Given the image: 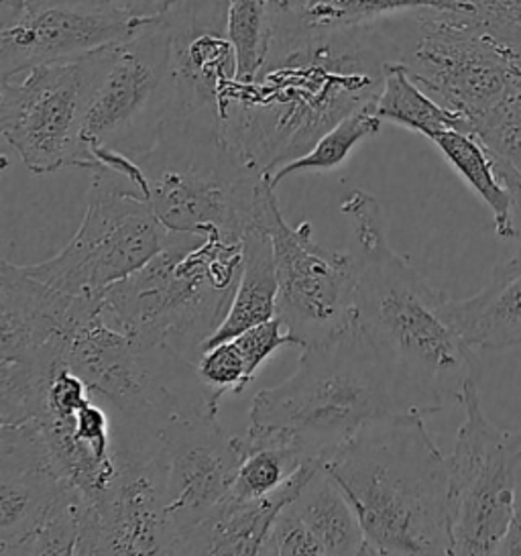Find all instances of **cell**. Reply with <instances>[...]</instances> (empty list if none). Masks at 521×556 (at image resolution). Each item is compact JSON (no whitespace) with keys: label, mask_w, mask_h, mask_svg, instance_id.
Wrapping results in <instances>:
<instances>
[{"label":"cell","mask_w":521,"mask_h":556,"mask_svg":"<svg viewBox=\"0 0 521 556\" xmlns=\"http://www.w3.org/2000/svg\"><path fill=\"white\" fill-rule=\"evenodd\" d=\"M149 18L132 15L118 0L25 2L18 13L2 18L0 80L125 43Z\"/></svg>","instance_id":"9a60e30c"},{"label":"cell","mask_w":521,"mask_h":556,"mask_svg":"<svg viewBox=\"0 0 521 556\" xmlns=\"http://www.w3.org/2000/svg\"><path fill=\"white\" fill-rule=\"evenodd\" d=\"M167 235L145 194L127 176L97 165L78 232L58 255L23 269L65 294L102 298L151 262Z\"/></svg>","instance_id":"9c48e42d"},{"label":"cell","mask_w":521,"mask_h":556,"mask_svg":"<svg viewBox=\"0 0 521 556\" xmlns=\"http://www.w3.org/2000/svg\"><path fill=\"white\" fill-rule=\"evenodd\" d=\"M109 51L35 66L0 80L2 137L31 174L97 167L86 141V106Z\"/></svg>","instance_id":"30bf717a"},{"label":"cell","mask_w":521,"mask_h":556,"mask_svg":"<svg viewBox=\"0 0 521 556\" xmlns=\"http://www.w3.org/2000/svg\"><path fill=\"white\" fill-rule=\"evenodd\" d=\"M288 506L308 530L318 556L365 555V532L357 511L328 475L325 463Z\"/></svg>","instance_id":"603a6c76"},{"label":"cell","mask_w":521,"mask_h":556,"mask_svg":"<svg viewBox=\"0 0 521 556\" xmlns=\"http://www.w3.org/2000/svg\"><path fill=\"white\" fill-rule=\"evenodd\" d=\"M381 125L383 121L374 115V104L360 109L357 113L342 118L339 125H334L330 131L325 132L308 153L277 167L276 172L269 176V180L277 188L279 181L285 180L292 174L334 169L348 160V155L360 141L381 131Z\"/></svg>","instance_id":"484cf974"},{"label":"cell","mask_w":521,"mask_h":556,"mask_svg":"<svg viewBox=\"0 0 521 556\" xmlns=\"http://www.w3.org/2000/svg\"><path fill=\"white\" fill-rule=\"evenodd\" d=\"M165 15L171 29L178 115L220 113L223 94L237 83V53L227 35L228 0H176Z\"/></svg>","instance_id":"d6986e66"},{"label":"cell","mask_w":521,"mask_h":556,"mask_svg":"<svg viewBox=\"0 0 521 556\" xmlns=\"http://www.w3.org/2000/svg\"><path fill=\"white\" fill-rule=\"evenodd\" d=\"M102 300L65 294L23 265L0 263V363L65 357L69 339L102 312Z\"/></svg>","instance_id":"ac0fdd59"},{"label":"cell","mask_w":521,"mask_h":556,"mask_svg":"<svg viewBox=\"0 0 521 556\" xmlns=\"http://www.w3.org/2000/svg\"><path fill=\"white\" fill-rule=\"evenodd\" d=\"M267 2L276 9H292L293 7L292 0H267Z\"/></svg>","instance_id":"d590c367"},{"label":"cell","mask_w":521,"mask_h":556,"mask_svg":"<svg viewBox=\"0 0 521 556\" xmlns=\"http://www.w3.org/2000/svg\"><path fill=\"white\" fill-rule=\"evenodd\" d=\"M390 25V23H387ZM397 62L428 97L467 123L521 88V58L467 13L422 9L390 27Z\"/></svg>","instance_id":"ba28073f"},{"label":"cell","mask_w":521,"mask_h":556,"mask_svg":"<svg viewBox=\"0 0 521 556\" xmlns=\"http://www.w3.org/2000/svg\"><path fill=\"white\" fill-rule=\"evenodd\" d=\"M277 294L279 283L271 237L267 230L253 225L244 232L243 271L228 306L227 316L204 343V351L214 344L234 339L249 328L274 320L277 316Z\"/></svg>","instance_id":"7402d4cb"},{"label":"cell","mask_w":521,"mask_h":556,"mask_svg":"<svg viewBox=\"0 0 521 556\" xmlns=\"http://www.w3.org/2000/svg\"><path fill=\"white\" fill-rule=\"evenodd\" d=\"M318 467H322L320 460H309L288 483L263 497L228 495L206 520L179 540L176 555H259L277 514L302 491Z\"/></svg>","instance_id":"ffe728a7"},{"label":"cell","mask_w":521,"mask_h":556,"mask_svg":"<svg viewBox=\"0 0 521 556\" xmlns=\"http://www.w3.org/2000/svg\"><path fill=\"white\" fill-rule=\"evenodd\" d=\"M460 404L465 422L448 457L453 555H499L521 483V428L488 420L479 381L467 386Z\"/></svg>","instance_id":"4fadbf2b"},{"label":"cell","mask_w":521,"mask_h":556,"mask_svg":"<svg viewBox=\"0 0 521 556\" xmlns=\"http://www.w3.org/2000/svg\"><path fill=\"white\" fill-rule=\"evenodd\" d=\"M78 497L35 420L0 425V555H27L37 534Z\"/></svg>","instance_id":"e0dca14e"},{"label":"cell","mask_w":521,"mask_h":556,"mask_svg":"<svg viewBox=\"0 0 521 556\" xmlns=\"http://www.w3.org/2000/svg\"><path fill=\"white\" fill-rule=\"evenodd\" d=\"M176 0H118L120 7H125L129 13L137 17H157L171 9Z\"/></svg>","instance_id":"836d02e7"},{"label":"cell","mask_w":521,"mask_h":556,"mask_svg":"<svg viewBox=\"0 0 521 556\" xmlns=\"http://www.w3.org/2000/svg\"><path fill=\"white\" fill-rule=\"evenodd\" d=\"M325 469L357 511L365 555H453L448 458L423 414L365 426Z\"/></svg>","instance_id":"3957f363"},{"label":"cell","mask_w":521,"mask_h":556,"mask_svg":"<svg viewBox=\"0 0 521 556\" xmlns=\"http://www.w3.org/2000/svg\"><path fill=\"white\" fill-rule=\"evenodd\" d=\"M304 15L325 27H353L383 21L395 13L422 9L469 13L467 0H304Z\"/></svg>","instance_id":"4316f807"},{"label":"cell","mask_w":521,"mask_h":556,"mask_svg":"<svg viewBox=\"0 0 521 556\" xmlns=\"http://www.w3.org/2000/svg\"><path fill=\"white\" fill-rule=\"evenodd\" d=\"M162 442L169 528L167 555H176L179 540L230 495L243 448L239 437L227 434L214 412L174 420L163 428Z\"/></svg>","instance_id":"2e32d148"},{"label":"cell","mask_w":521,"mask_h":556,"mask_svg":"<svg viewBox=\"0 0 521 556\" xmlns=\"http://www.w3.org/2000/svg\"><path fill=\"white\" fill-rule=\"evenodd\" d=\"M239 442L243 448V460L230 490L232 497L253 500L269 495L309 463L308 458L285 446L249 444L241 437Z\"/></svg>","instance_id":"f1b7e54d"},{"label":"cell","mask_w":521,"mask_h":556,"mask_svg":"<svg viewBox=\"0 0 521 556\" xmlns=\"http://www.w3.org/2000/svg\"><path fill=\"white\" fill-rule=\"evenodd\" d=\"M357 243L355 327L385 363L407 404L423 416L462 400L481 363L448 318L450 295L436 290L385 237L379 200L355 190L341 202Z\"/></svg>","instance_id":"7a4b0ae2"},{"label":"cell","mask_w":521,"mask_h":556,"mask_svg":"<svg viewBox=\"0 0 521 556\" xmlns=\"http://www.w3.org/2000/svg\"><path fill=\"white\" fill-rule=\"evenodd\" d=\"M25 0H0V18L11 17L23 9Z\"/></svg>","instance_id":"e575fe53"},{"label":"cell","mask_w":521,"mask_h":556,"mask_svg":"<svg viewBox=\"0 0 521 556\" xmlns=\"http://www.w3.org/2000/svg\"><path fill=\"white\" fill-rule=\"evenodd\" d=\"M114 418L118 471L97 502H81L78 555H167L162 437Z\"/></svg>","instance_id":"5bb4252c"},{"label":"cell","mask_w":521,"mask_h":556,"mask_svg":"<svg viewBox=\"0 0 521 556\" xmlns=\"http://www.w3.org/2000/svg\"><path fill=\"white\" fill-rule=\"evenodd\" d=\"M493 157L495 172L509 194V220H511V239L521 241V172L504 160Z\"/></svg>","instance_id":"1f68e13d"},{"label":"cell","mask_w":521,"mask_h":556,"mask_svg":"<svg viewBox=\"0 0 521 556\" xmlns=\"http://www.w3.org/2000/svg\"><path fill=\"white\" fill-rule=\"evenodd\" d=\"M397 43L377 27H325L302 4L271 7V39L253 83L232 84L220 99L228 148L253 172L271 176L360 109L374 104Z\"/></svg>","instance_id":"6da1fadb"},{"label":"cell","mask_w":521,"mask_h":556,"mask_svg":"<svg viewBox=\"0 0 521 556\" xmlns=\"http://www.w3.org/2000/svg\"><path fill=\"white\" fill-rule=\"evenodd\" d=\"M132 160L141 167L139 190L169 232H223L243 241L255 225L267 176L228 148L218 111L174 118L157 143Z\"/></svg>","instance_id":"8992f818"},{"label":"cell","mask_w":521,"mask_h":556,"mask_svg":"<svg viewBox=\"0 0 521 556\" xmlns=\"http://www.w3.org/2000/svg\"><path fill=\"white\" fill-rule=\"evenodd\" d=\"M416 409L353 325L326 343L304 346L295 374L253 397L243 439L325 463L365 426Z\"/></svg>","instance_id":"277c9868"},{"label":"cell","mask_w":521,"mask_h":556,"mask_svg":"<svg viewBox=\"0 0 521 556\" xmlns=\"http://www.w3.org/2000/svg\"><path fill=\"white\" fill-rule=\"evenodd\" d=\"M243 271V241L223 232H169L162 251L102 300L104 318L181 357H202L223 325Z\"/></svg>","instance_id":"5b68a950"},{"label":"cell","mask_w":521,"mask_h":556,"mask_svg":"<svg viewBox=\"0 0 521 556\" xmlns=\"http://www.w3.org/2000/svg\"><path fill=\"white\" fill-rule=\"evenodd\" d=\"M198 376L208 388L214 406L220 409V402L228 393H243L253 377L249 376L246 363L234 341L214 344L202 353L195 363Z\"/></svg>","instance_id":"4dcf8cb0"},{"label":"cell","mask_w":521,"mask_h":556,"mask_svg":"<svg viewBox=\"0 0 521 556\" xmlns=\"http://www.w3.org/2000/svg\"><path fill=\"white\" fill-rule=\"evenodd\" d=\"M227 35L237 53V80L253 83L269 50L271 4L267 0H228Z\"/></svg>","instance_id":"83f0119b"},{"label":"cell","mask_w":521,"mask_h":556,"mask_svg":"<svg viewBox=\"0 0 521 556\" xmlns=\"http://www.w3.org/2000/svg\"><path fill=\"white\" fill-rule=\"evenodd\" d=\"M255 225L267 230L276 257L277 318L300 349L326 343L355 325L357 257L314 241L312 223L292 227L279 211L269 176L260 186Z\"/></svg>","instance_id":"8fae6325"},{"label":"cell","mask_w":521,"mask_h":556,"mask_svg":"<svg viewBox=\"0 0 521 556\" xmlns=\"http://www.w3.org/2000/svg\"><path fill=\"white\" fill-rule=\"evenodd\" d=\"M65 359L118 418L153 434L178 418L220 412L194 361L113 327L104 312L69 339Z\"/></svg>","instance_id":"52a82bcc"},{"label":"cell","mask_w":521,"mask_h":556,"mask_svg":"<svg viewBox=\"0 0 521 556\" xmlns=\"http://www.w3.org/2000/svg\"><path fill=\"white\" fill-rule=\"evenodd\" d=\"M167 15L151 17L139 34L113 46L86 106V141L129 157L157 143L178 118Z\"/></svg>","instance_id":"7c38bea8"},{"label":"cell","mask_w":521,"mask_h":556,"mask_svg":"<svg viewBox=\"0 0 521 556\" xmlns=\"http://www.w3.org/2000/svg\"><path fill=\"white\" fill-rule=\"evenodd\" d=\"M25 2H88V0H25Z\"/></svg>","instance_id":"8d00e7d4"},{"label":"cell","mask_w":521,"mask_h":556,"mask_svg":"<svg viewBox=\"0 0 521 556\" xmlns=\"http://www.w3.org/2000/svg\"><path fill=\"white\" fill-rule=\"evenodd\" d=\"M448 318L474 351L521 346V247L511 260L493 269L479 294L450 298Z\"/></svg>","instance_id":"44dd1931"},{"label":"cell","mask_w":521,"mask_h":556,"mask_svg":"<svg viewBox=\"0 0 521 556\" xmlns=\"http://www.w3.org/2000/svg\"><path fill=\"white\" fill-rule=\"evenodd\" d=\"M374 115L428 139L448 129L467 132V123L428 97L399 62H387L385 66V83L374 100Z\"/></svg>","instance_id":"cb8c5ba5"},{"label":"cell","mask_w":521,"mask_h":556,"mask_svg":"<svg viewBox=\"0 0 521 556\" xmlns=\"http://www.w3.org/2000/svg\"><path fill=\"white\" fill-rule=\"evenodd\" d=\"M499 555H521V483L516 493V507H513V520L509 526V532L505 536L504 544L499 548Z\"/></svg>","instance_id":"d6a6232c"},{"label":"cell","mask_w":521,"mask_h":556,"mask_svg":"<svg viewBox=\"0 0 521 556\" xmlns=\"http://www.w3.org/2000/svg\"><path fill=\"white\" fill-rule=\"evenodd\" d=\"M474 135L491 155L521 172V88L491 109L471 125Z\"/></svg>","instance_id":"f546056e"},{"label":"cell","mask_w":521,"mask_h":556,"mask_svg":"<svg viewBox=\"0 0 521 556\" xmlns=\"http://www.w3.org/2000/svg\"><path fill=\"white\" fill-rule=\"evenodd\" d=\"M430 141L439 148L444 160L453 165V169L472 192L487 204L495 220V232L501 239H511L509 194L495 172L488 149L471 132L456 129L439 132Z\"/></svg>","instance_id":"d4e9b609"}]
</instances>
